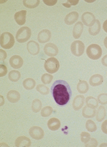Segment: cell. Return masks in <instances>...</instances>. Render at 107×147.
I'll return each mask as SVG.
<instances>
[{
    "instance_id": "cell-47",
    "label": "cell",
    "mask_w": 107,
    "mask_h": 147,
    "mask_svg": "<svg viewBox=\"0 0 107 147\" xmlns=\"http://www.w3.org/2000/svg\"><path fill=\"white\" fill-rule=\"evenodd\" d=\"M104 146H107V144H102L100 146V147H104Z\"/></svg>"
},
{
    "instance_id": "cell-33",
    "label": "cell",
    "mask_w": 107,
    "mask_h": 147,
    "mask_svg": "<svg viewBox=\"0 0 107 147\" xmlns=\"http://www.w3.org/2000/svg\"><path fill=\"white\" fill-rule=\"evenodd\" d=\"M53 79V76L50 74H43L41 77L42 82L44 84H49L51 82Z\"/></svg>"
},
{
    "instance_id": "cell-25",
    "label": "cell",
    "mask_w": 107,
    "mask_h": 147,
    "mask_svg": "<svg viewBox=\"0 0 107 147\" xmlns=\"http://www.w3.org/2000/svg\"><path fill=\"white\" fill-rule=\"evenodd\" d=\"M86 103L87 106L92 108L96 109L98 107V101L96 98L92 96H88L86 99Z\"/></svg>"
},
{
    "instance_id": "cell-32",
    "label": "cell",
    "mask_w": 107,
    "mask_h": 147,
    "mask_svg": "<svg viewBox=\"0 0 107 147\" xmlns=\"http://www.w3.org/2000/svg\"><path fill=\"white\" fill-rule=\"evenodd\" d=\"M37 90L43 95H47L49 93V89L43 84H39L36 87Z\"/></svg>"
},
{
    "instance_id": "cell-39",
    "label": "cell",
    "mask_w": 107,
    "mask_h": 147,
    "mask_svg": "<svg viewBox=\"0 0 107 147\" xmlns=\"http://www.w3.org/2000/svg\"><path fill=\"white\" fill-rule=\"evenodd\" d=\"M6 57H7L6 52L2 49H0V60L4 61L6 59Z\"/></svg>"
},
{
    "instance_id": "cell-7",
    "label": "cell",
    "mask_w": 107,
    "mask_h": 147,
    "mask_svg": "<svg viewBox=\"0 0 107 147\" xmlns=\"http://www.w3.org/2000/svg\"><path fill=\"white\" fill-rule=\"evenodd\" d=\"M29 135L31 138L35 140H41L43 138L45 133L41 127L38 126H34L29 129Z\"/></svg>"
},
{
    "instance_id": "cell-44",
    "label": "cell",
    "mask_w": 107,
    "mask_h": 147,
    "mask_svg": "<svg viewBox=\"0 0 107 147\" xmlns=\"http://www.w3.org/2000/svg\"><path fill=\"white\" fill-rule=\"evenodd\" d=\"M0 97H0L1 98V104H0V105L2 106L4 104V98H3V96H1Z\"/></svg>"
},
{
    "instance_id": "cell-36",
    "label": "cell",
    "mask_w": 107,
    "mask_h": 147,
    "mask_svg": "<svg viewBox=\"0 0 107 147\" xmlns=\"http://www.w3.org/2000/svg\"><path fill=\"white\" fill-rule=\"evenodd\" d=\"M98 146V141L94 138H91L90 140L86 144H85L86 147H96Z\"/></svg>"
},
{
    "instance_id": "cell-12",
    "label": "cell",
    "mask_w": 107,
    "mask_h": 147,
    "mask_svg": "<svg viewBox=\"0 0 107 147\" xmlns=\"http://www.w3.org/2000/svg\"><path fill=\"white\" fill-rule=\"evenodd\" d=\"M27 49L30 55L35 56L39 53L40 47L37 42L34 41H30L27 44Z\"/></svg>"
},
{
    "instance_id": "cell-2",
    "label": "cell",
    "mask_w": 107,
    "mask_h": 147,
    "mask_svg": "<svg viewBox=\"0 0 107 147\" xmlns=\"http://www.w3.org/2000/svg\"><path fill=\"white\" fill-rule=\"evenodd\" d=\"M15 43V39L13 34L9 32H4L0 37L1 47L5 49L11 48Z\"/></svg>"
},
{
    "instance_id": "cell-24",
    "label": "cell",
    "mask_w": 107,
    "mask_h": 147,
    "mask_svg": "<svg viewBox=\"0 0 107 147\" xmlns=\"http://www.w3.org/2000/svg\"><path fill=\"white\" fill-rule=\"evenodd\" d=\"M36 82L31 78H27L23 82V86L26 90H31L35 86Z\"/></svg>"
},
{
    "instance_id": "cell-18",
    "label": "cell",
    "mask_w": 107,
    "mask_h": 147,
    "mask_svg": "<svg viewBox=\"0 0 107 147\" xmlns=\"http://www.w3.org/2000/svg\"><path fill=\"white\" fill-rule=\"evenodd\" d=\"M84 25L82 22H78L74 26L73 29V37L75 39H78L80 37L83 31Z\"/></svg>"
},
{
    "instance_id": "cell-9",
    "label": "cell",
    "mask_w": 107,
    "mask_h": 147,
    "mask_svg": "<svg viewBox=\"0 0 107 147\" xmlns=\"http://www.w3.org/2000/svg\"><path fill=\"white\" fill-rule=\"evenodd\" d=\"M44 52L45 54L50 57H54L58 55L59 52L58 48L56 45L53 43H48L44 47Z\"/></svg>"
},
{
    "instance_id": "cell-29",
    "label": "cell",
    "mask_w": 107,
    "mask_h": 147,
    "mask_svg": "<svg viewBox=\"0 0 107 147\" xmlns=\"http://www.w3.org/2000/svg\"><path fill=\"white\" fill-rule=\"evenodd\" d=\"M8 78L12 82H17L21 78V74L18 71L13 70L9 72Z\"/></svg>"
},
{
    "instance_id": "cell-41",
    "label": "cell",
    "mask_w": 107,
    "mask_h": 147,
    "mask_svg": "<svg viewBox=\"0 0 107 147\" xmlns=\"http://www.w3.org/2000/svg\"><path fill=\"white\" fill-rule=\"evenodd\" d=\"M78 2H79V0H68L67 2V3H68L70 6L71 5L75 6L78 3Z\"/></svg>"
},
{
    "instance_id": "cell-31",
    "label": "cell",
    "mask_w": 107,
    "mask_h": 147,
    "mask_svg": "<svg viewBox=\"0 0 107 147\" xmlns=\"http://www.w3.org/2000/svg\"><path fill=\"white\" fill-rule=\"evenodd\" d=\"M53 112V109L50 106H46L44 107L41 112V115L42 117H47L50 116Z\"/></svg>"
},
{
    "instance_id": "cell-15",
    "label": "cell",
    "mask_w": 107,
    "mask_h": 147,
    "mask_svg": "<svg viewBox=\"0 0 107 147\" xmlns=\"http://www.w3.org/2000/svg\"><path fill=\"white\" fill-rule=\"evenodd\" d=\"M31 144V142L29 138L26 136L18 137L15 142V146L17 147H30Z\"/></svg>"
},
{
    "instance_id": "cell-26",
    "label": "cell",
    "mask_w": 107,
    "mask_h": 147,
    "mask_svg": "<svg viewBox=\"0 0 107 147\" xmlns=\"http://www.w3.org/2000/svg\"><path fill=\"white\" fill-rule=\"evenodd\" d=\"M106 111L104 106H100L99 108L97 113L96 115V120L98 122H102L106 117Z\"/></svg>"
},
{
    "instance_id": "cell-40",
    "label": "cell",
    "mask_w": 107,
    "mask_h": 147,
    "mask_svg": "<svg viewBox=\"0 0 107 147\" xmlns=\"http://www.w3.org/2000/svg\"><path fill=\"white\" fill-rule=\"evenodd\" d=\"M102 130L104 134L107 135V120L103 123L102 125Z\"/></svg>"
},
{
    "instance_id": "cell-13",
    "label": "cell",
    "mask_w": 107,
    "mask_h": 147,
    "mask_svg": "<svg viewBox=\"0 0 107 147\" xmlns=\"http://www.w3.org/2000/svg\"><path fill=\"white\" fill-rule=\"evenodd\" d=\"M85 98L83 95H78L76 96L72 102V107L75 111H79L80 109L84 104Z\"/></svg>"
},
{
    "instance_id": "cell-46",
    "label": "cell",
    "mask_w": 107,
    "mask_h": 147,
    "mask_svg": "<svg viewBox=\"0 0 107 147\" xmlns=\"http://www.w3.org/2000/svg\"><path fill=\"white\" fill-rule=\"evenodd\" d=\"M85 1L86 2H89V3H90V2H95V0H92V1H88V0H85Z\"/></svg>"
},
{
    "instance_id": "cell-4",
    "label": "cell",
    "mask_w": 107,
    "mask_h": 147,
    "mask_svg": "<svg viewBox=\"0 0 107 147\" xmlns=\"http://www.w3.org/2000/svg\"><path fill=\"white\" fill-rule=\"evenodd\" d=\"M31 35V30L27 26L21 28L17 32L16 40L19 43H23L27 41Z\"/></svg>"
},
{
    "instance_id": "cell-17",
    "label": "cell",
    "mask_w": 107,
    "mask_h": 147,
    "mask_svg": "<svg viewBox=\"0 0 107 147\" xmlns=\"http://www.w3.org/2000/svg\"><path fill=\"white\" fill-rule=\"evenodd\" d=\"M79 18V14L76 11H72L68 13L65 17L64 22L68 25L74 24Z\"/></svg>"
},
{
    "instance_id": "cell-23",
    "label": "cell",
    "mask_w": 107,
    "mask_h": 147,
    "mask_svg": "<svg viewBox=\"0 0 107 147\" xmlns=\"http://www.w3.org/2000/svg\"><path fill=\"white\" fill-rule=\"evenodd\" d=\"M78 91L81 94L86 93L89 90V85L88 82L84 80H80L77 85Z\"/></svg>"
},
{
    "instance_id": "cell-21",
    "label": "cell",
    "mask_w": 107,
    "mask_h": 147,
    "mask_svg": "<svg viewBox=\"0 0 107 147\" xmlns=\"http://www.w3.org/2000/svg\"><path fill=\"white\" fill-rule=\"evenodd\" d=\"M96 113V109L92 108L88 106H85L82 111L83 116L85 118H92L95 116Z\"/></svg>"
},
{
    "instance_id": "cell-35",
    "label": "cell",
    "mask_w": 107,
    "mask_h": 147,
    "mask_svg": "<svg viewBox=\"0 0 107 147\" xmlns=\"http://www.w3.org/2000/svg\"><path fill=\"white\" fill-rule=\"evenodd\" d=\"M98 101L102 105L107 104V93H101L98 97Z\"/></svg>"
},
{
    "instance_id": "cell-22",
    "label": "cell",
    "mask_w": 107,
    "mask_h": 147,
    "mask_svg": "<svg viewBox=\"0 0 107 147\" xmlns=\"http://www.w3.org/2000/svg\"><path fill=\"white\" fill-rule=\"evenodd\" d=\"M101 29V24L98 20H96L95 24L88 29L89 33L92 36L98 34Z\"/></svg>"
},
{
    "instance_id": "cell-8",
    "label": "cell",
    "mask_w": 107,
    "mask_h": 147,
    "mask_svg": "<svg viewBox=\"0 0 107 147\" xmlns=\"http://www.w3.org/2000/svg\"><path fill=\"white\" fill-rule=\"evenodd\" d=\"M82 20L86 26H92L96 21V18L95 16L91 12H85L82 14Z\"/></svg>"
},
{
    "instance_id": "cell-16",
    "label": "cell",
    "mask_w": 107,
    "mask_h": 147,
    "mask_svg": "<svg viewBox=\"0 0 107 147\" xmlns=\"http://www.w3.org/2000/svg\"><path fill=\"white\" fill-rule=\"evenodd\" d=\"M60 120L55 117L51 118L47 122V127L49 129L53 131H57L60 127Z\"/></svg>"
},
{
    "instance_id": "cell-3",
    "label": "cell",
    "mask_w": 107,
    "mask_h": 147,
    "mask_svg": "<svg viewBox=\"0 0 107 147\" xmlns=\"http://www.w3.org/2000/svg\"><path fill=\"white\" fill-rule=\"evenodd\" d=\"M88 57L94 60L99 59L102 55V49L98 44H93L90 45L86 51Z\"/></svg>"
},
{
    "instance_id": "cell-1",
    "label": "cell",
    "mask_w": 107,
    "mask_h": 147,
    "mask_svg": "<svg viewBox=\"0 0 107 147\" xmlns=\"http://www.w3.org/2000/svg\"><path fill=\"white\" fill-rule=\"evenodd\" d=\"M51 92L55 102L60 106L66 105L72 96L70 85L63 80L55 81L51 86Z\"/></svg>"
},
{
    "instance_id": "cell-37",
    "label": "cell",
    "mask_w": 107,
    "mask_h": 147,
    "mask_svg": "<svg viewBox=\"0 0 107 147\" xmlns=\"http://www.w3.org/2000/svg\"><path fill=\"white\" fill-rule=\"evenodd\" d=\"M7 72V67L3 64L0 65V77L5 76Z\"/></svg>"
},
{
    "instance_id": "cell-30",
    "label": "cell",
    "mask_w": 107,
    "mask_h": 147,
    "mask_svg": "<svg viewBox=\"0 0 107 147\" xmlns=\"http://www.w3.org/2000/svg\"><path fill=\"white\" fill-rule=\"evenodd\" d=\"M86 127L87 131L90 132H94L97 130V126L95 123L91 120L87 121L86 123Z\"/></svg>"
},
{
    "instance_id": "cell-34",
    "label": "cell",
    "mask_w": 107,
    "mask_h": 147,
    "mask_svg": "<svg viewBox=\"0 0 107 147\" xmlns=\"http://www.w3.org/2000/svg\"><path fill=\"white\" fill-rule=\"evenodd\" d=\"M91 135L89 133L86 132H82L80 134V139L81 141L84 143L86 144L91 139Z\"/></svg>"
},
{
    "instance_id": "cell-10",
    "label": "cell",
    "mask_w": 107,
    "mask_h": 147,
    "mask_svg": "<svg viewBox=\"0 0 107 147\" xmlns=\"http://www.w3.org/2000/svg\"><path fill=\"white\" fill-rule=\"evenodd\" d=\"M51 37V33L48 29L41 30L38 34V41L41 44L49 42Z\"/></svg>"
},
{
    "instance_id": "cell-42",
    "label": "cell",
    "mask_w": 107,
    "mask_h": 147,
    "mask_svg": "<svg viewBox=\"0 0 107 147\" xmlns=\"http://www.w3.org/2000/svg\"><path fill=\"white\" fill-rule=\"evenodd\" d=\"M102 63L104 66L107 67V55L103 57L102 60Z\"/></svg>"
},
{
    "instance_id": "cell-20",
    "label": "cell",
    "mask_w": 107,
    "mask_h": 147,
    "mask_svg": "<svg viewBox=\"0 0 107 147\" xmlns=\"http://www.w3.org/2000/svg\"><path fill=\"white\" fill-rule=\"evenodd\" d=\"M104 81L103 77L99 74H95L91 76L89 83L92 86H97L102 84Z\"/></svg>"
},
{
    "instance_id": "cell-19",
    "label": "cell",
    "mask_w": 107,
    "mask_h": 147,
    "mask_svg": "<svg viewBox=\"0 0 107 147\" xmlns=\"http://www.w3.org/2000/svg\"><path fill=\"white\" fill-rule=\"evenodd\" d=\"M21 95L20 93L14 90H10L7 93V99L8 101L11 103H16L20 100Z\"/></svg>"
},
{
    "instance_id": "cell-5",
    "label": "cell",
    "mask_w": 107,
    "mask_h": 147,
    "mask_svg": "<svg viewBox=\"0 0 107 147\" xmlns=\"http://www.w3.org/2000/svg\"><path fill=\"white\" fill-rule=\"evenodd\" d=\"M60 64L59 61L55 57H51L46 60L44 68L45 70L49 74L56 73L59 69Z\"/></svg>"
},
{
    "instance_id": "cell-28",
    "label": "cell",
    "mask_w": 107,
    "mask_h": 147,
    "mask_svg": "<svg viewBox=\"0 0 107 147\" xmlns=\"http://www.w3.org/2000/svg\"><path fill=\"white\" fill-rule=\"evenodd\" d=\"M40 3L39 0H24L23 1V5L27 8H35L37 7Z\"/></svg>"
},
{
    "instance_id": "cell-11",
    "label": "cell",
    "mask_w": 107,
    "mask_h": 147,
    "mask_svg": "<svg viewBox=\"0 0 107 147\" xmlns=\"http://www.w3.org/2000/svg\"><path fill=\"white\" fill-rule=\"evenodd\" d=\"M10 66L14 69H19L23 64V60L22 57L18 55L13 56L9 60Z\"/></svg>"
},
{
    "instance_id": "cell-43",
    "label": "cell",
    "mask_w": 107,
    "mask_h": 147,
    "mask_svg": "<svg viewBox=\"0 0 107 147\" xmlns=\"http://www.w3.org/2000/svg\"><path fill=\"white\" fill-rule=\"evenodd\" d=\"M103 28L104 29V30L107 33V20L104 21V22L103 23Z\"/></svg>"
},
{
    "instance_id": "cell-27",
    "label": "cell",
    "mask_w": 107,
    "mask_h": 147,
    "mask_svg": "<svg viewBox=\"0 0 107 147\" xmlns=\"http://www.w3.org/2000/svg\"><path fill=\"white\" fill-rule=\"evenodd\" d=\"M42 102L39 99H35L32 102L31 109L34 113L39 112L42 109Z\"/></svg>"
},
{
    "instance_id": "cell-45",
    "label": "cell",
    "mask_w": 107,
    "mask_h": 147,
    "mask_svg": "<svg viewBox=\"0 0 107 147\" xmlns=\"http://www.w3.org/2000/svg\"><path fill=\"white\" fill-rule=\"evenodd\" d=\"M104 46L106 47V48L107 49V37H106V38L104 40Z\"/></svg>"
},
{
    "instance_id": "cell-38",
    "label": "cell",
    "mask_w": 107,
    "mask_h": 147,
    "mask_svg": "<svg viewBox=\"0 0 107 147\" xmlns=\"http://www.w3.org/2000/svg\"><path fill=\"white\" fill-rule=\"evenodd\" d=\"M43 2L48 6H54L57 3V0H43Z\"/></svg>"
},
{
    "instance_id": "cell-6",
    "label": "cell",
    "mask_w": 107,
    "mask_h": 147,
    "mask_svg": "<svg viewBox=\"0 0 107 147\" xmlns=\"http://www.w3.org/2000/svg\"><path fill=\"white\" fill-rule=\"evenodd\" d=\"M84 44L81 41H75L72 43L71 46V51L72 53L76 57L82 56L84 52Z\"/></svg>"
},
{
    "instance_id": "cell-14",
    "label": "cell",
    "mask_w": 107,
    "mask_h": 147,
    "mask_svg": "<svg viewBox=\"0 0 107 147\" xmlns=\"http://www.w3.org/2000/svg\"><path fill=\"white\" fill-rule=\"evenodd\" d=\"M26 10H21L14 14V19L19 25H23L26 21Z\"/></svg>"
}]
</instances>
